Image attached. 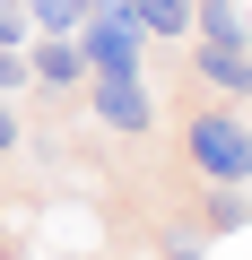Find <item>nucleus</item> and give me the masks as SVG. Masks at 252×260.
Masks as SVG:
<instances>
[{"label": "nucleus", "mask_w": 252, "mask_h": 260, "mask_svg": "<svg viewBox=\"0 0 252 260\" xmlns=\"http://www.w3.org/2000/svg\"><path fill=\"white\" fill-rule=\"evenodd\" d=\"M243 35H252V26H243Z\"/></svg>", "instance_id": "nucleus-13"}, {"label": "nucleus", "mask_w": 252, "mask_h": 260, "mask_svg": "<svg viewBox=\"0 0 252 260\" xmlns=\"http://www.w3.org/2000/svg\"><path fill=\"white\" fill-rule=\"evenodd\" d=\"M183 61H191V78H200L209 95L252 104V35H191V44H183Z\"/></svg>", "instance_id": "nucleus-4"}, {"label": "nucleus", "mask_w": 252, "mask_h": 260, "mask_svg": "<svg viewBox=\"0 0 252 260\" xmlns=\"http://www.w3.org/2000/svg\"><path fill=\"white\" fill-rule=\"evenodd\" d=\"M87 113L113 130V139H148L157 130V95H148V70H87Z\"/></svg>", "instance_id": "nucleus-2"}, {"label": "nucleus", "mask_w": 252, "mask_h": 260, "mask_svg": "<svg viewBox=\"0 0 252 260\" xmlns=\"http://www.w3.org/2000/svg\"><path fill=\"white\" fill-rule=\"evenodd\" d=\"M18 139H26V130H18V113H9V95H0V156H18Z\"/></svg>", "instance_id": "nucleus-11"}, {"label": "nucleus", "mask_w": 252, "mask_h": 260, "mask_svg": "<svg viewBox=\"0 0 252 260\" xmlns=\"http://www.w3.org/2000/svg\"><path fill=\"white\" fill-rule=\"evenodd\" d=\"M252 0H191V35H243Z\"/></svg>", "instance_id": "nucleus-7"}, {"label": "nucleus", "mask_w": 252, "mask_h": 260, "mask_svg": "<svg viewBox=\"0 0 252 260\" xmlns=\"http://www.w3.org/2000/svg\"><path fill=\"white\" fill-rule=\"evenodd\" d=\"M18 87H35V70H26L18 44H0V95H18Z\"/></svg>", "instance_id": "nucleus-10"}, {"label": "nucleus", "mask_w": 252, "mask_h": 260, "mask_svg": "<svg viewBox=\"0 0 252 260\" xmlns=\"http://www.w3.org/2000/svg\"><path fill=\"white\" fill-rule=\"evenodd\" d=\"M96 9V0H26V18H35V35H78V18Z\"/></svg>", "instance_id": "nucleus-8"}, {"label": "nucleus", "mask_w": 252, "mask_h": 260, "mask_svg": "<svg viewBox=\"0 0 252 260\" xmlns=\"http://www.w3.org/2000/svg\"><path fill=\"white\" fill-rule=\"evenodd\" d=\"M0 44H18V52H26V44H35V18H26V9H18V0H0Z\"/></svg>", "instance_id": "nucleus-9"}, {"label": "nucleus", "mask_w": 252, "mask_h": 260, "mask_svg": "<svg viewBox=\"0 0 252 260\" xmlns=\"http://www.w3.org/2000/svg\"><path fill=\"white\" fill-rule=\"evenodd\" d=\"M18 9H26V0H18Z\"/></svg>", "instance_id": "nucleus-12"}, {"label": "nucleus", "mask_w": 252, "mask_h": 260, "mask_svg": "<svg viewBox=\"0 0 252 260\" xmlns=\"http://www.w3.org/2000/svg\"><path fill=\"white\" fill-rule=\"evenodd\" d=\"M78 52H87V70H139V52H148V26L122 9V0H96V9L78 18Z\"/></svg>", "instance_id": "nucleus-3"}, {"label": "nucleus", "mask_w": 252, "mask_h": 260, "mask_svg": "<svg viewBox=\"0 0 252 260\" xmlns=\"http://www.w3.org/2000/svg\"><path fill=\"white\" fill-rule=\"evenodd\" d=\"M183 156H191L200 182H252V121L226 95H200L183 113Z\"/></svg>", "instance_id": "nucleus-1"}, {"label": "nucleus", "mask_w": 252, "mask_h": 260, "mask_svg": "<svg viewBox=\"0 0 252 260\" xmlns=\"http://www.w3.org/2000/svg\"><path fill=\"white\" fill-rule=\"evenodd\" d=\"M26 70H35L44 95H78V87H87V52H78V35H35V44H26Z\"/></svg>", "instance_id": "nucleus-5"}, {"label": "nucleus", "mask_w": 252, "mask_h": 260, "mask_svg": "<svg viewBox=\"0 0 252 260\" xmlns=\"http://www.w3.org/2000/svg\"><path fill=\"white\" fill-rule=\"evenodd\" d=\"M139 26H148V44H191V0H122Z\"/></svg>", "instance_id": "nucleus-6"}]
</instances>
